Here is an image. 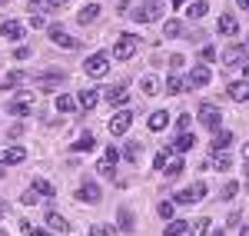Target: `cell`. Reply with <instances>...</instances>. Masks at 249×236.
<instances>
[{
    "instance_id": "obj_7",
    "label": "cell",
    "mask_w": 249,
    "mask_h": 236,
    "mask_svg": "<svg viewBox=\"0 0 249 236\" xmlns=\"http://www.w3.org/2000/svg\"><path fill=\"white\" fill-rule=\"evenodd\" d=\"M23 34H27V27H23L20 20H3V23H0V37L3 40H14V43H17V40H23Z\"/></svg>"
},
{
    "instance_id": "obj_58",
    "label": "cell",
    "mask_w": 249,
    "mask_h": 236,
    "mask_svg": "<svg viewBox=\"0 0 249 236\" xmlns=\"http://www.w3.org/2000/svg\"><path fill=\"white\" fill-rule=\"evenodd\" d=\"M7 3H10V0H0V7H7Z\"/></svg>"
},
{
    "instance_id": "obj_25",
    "label": "cell",
    "mask_w": 249,
    "mask_h": 236,
    "mask_svg": "<svg viewBox=\"0 0 249 236\" xmlns=\"http://www.w3.org/2000/svg\"><path fill=\"white\" fill-rule=\"evenodd\" d=\"M146 123H150V130H163V127H166V123H170V113H166V110H156V113H150V120H146Z\"/></svg>"
},
{
    "instance_id": "obj_48",
    "label": "cell",
    "mask_w": 249,
    "mask_h": 236,
    "mask_svg": "<svg viewBox=\"0 0 249 236\" xmlns=\"http://www.w3.org/2000/svg\"><path fill=\"white\" fill-rule=\"evenodd\" d=\"M176 123H179V130H190V123H193V117H190V113H183V117L176 120Z\"/></svg>"
},
{
    "instance_id": "obj_52",
    "label": "cell",
    "mask_w": 249,
    "mask_h": 236,
    "mask_svg": "<svg viewBox=\"0 0 249 236\" xmlns=\"http://www.w3.org/2000/svg\"><path fill=\"white\" fill-rule=\"evenodd\" d=\"M166 3H173V7H183V3H186V0H166Z\"/></svg>"
},
{
    "instance_id": "obj_45",
    "label": "cell",
    "mask_w": 249,
    "mask_h": 236,
    "mask_svg": "<svg viewBox=\"0 0 249 236\" xmlns=\"http://www.w3.org/2000/svg\"><path fill=\"white\" fill-rule=\"evenodd\" d=\"M199 57H203V63H213V60L219 57V54H216L213 47H203V50H199Z\"/></svg>"
},
{
    "instance_id": "obj_56",
    "label": "cell",
    "mask_w": 249,
    "mask_h": 236,
    "mask_svg": "<svg viewBox=\"0 0 249 236\" xmlns=\"http://www.w3.org/2000/svg\"><path fill=\"white\" fill-rule=\"evenodd\" d=\"M3 170H7V163H3V160H0V177H3Z\"/></svg>"
},
{
    "instance_id": "obj_27",
    "label": "cell",
    "mask_w": 249,
    "mask_h": 236,
    "mask_svg": "<svg viewBox=\"0 0 249 236\" xmlns=\"http://www.w3.org/2000/svg\"><path fill=\"white\" fill-rule=\"evenodd\" d=\"M96 17H100V3H87V7H83V10L77 14L80 23H93Z\"/></svg>"
},
{
    "instance_id": "obj_31",
    "label": "cell",
    "mask_w": 249,
    "mask_h": 236,
    "mask_svg": "<svg viewBox=\"0 0 249 236\" xmlns=\"http://www.w3.org/2000/svg\"><path fill=\"white\" fill-rule=\"evenodd\" d=\"M140 90H143L146 97H156V93H160V80L156 77H143L140 80Z\"/></svg>"
},
{
    "instance_id": "obj_1",
    "label": "cell",
    "mask_w": 249,
    "mask_h": 236,
    "mask_svg": "<svg viewBox=\"0 0 249 236\" xmlns=\"http://www.w3.org/2000/svg\"><path fill=\"white\" fill-rule=\"evenodd\" d=\"M166 10V0H143V7L133 10V20L136 23H150V20H160Z\"/></svg>"
},
{
    "instance_id": "obj_39",
    "label": "cell",
    "mask_w": 249,
    "mask_h": 236,
    "mask_svg": "<svg viewBox=\"0 0 249 236\" xmlns=\"http://www.w3.org/2000/svg\"><path fill=\"white\" fill-rule=\"evenodd\" d=\"M133 226H136V223H133V213H130V210L123 206V210H120V230H126V233H130Z\"/></svg>"
},
{
    "instance_id": "obj_35",
    "label": "cell",
    "mask_w": 249,
    "mask_h": 236,
    "mask_svg": "<svg viewBox=\"0 0 249 236\" xmlns=\"http://www.w3.org/2000/svg\"><path fill=\"white\" fill-rule=\"evenodd\" d=\"M140 153H143V143H136V140H130V143H126V146H123V157L126 160H140Z\"/></svg>"
},
{
    "instance_id": "obj_10",
    "label": "cell",
    "mask_w": 249,
    "mask_h": 236,
    "mask_svg": "<svg viewBox=\"0 0 249 236\" xmlns=\"http://www.w3.org/2000/svg\"><path fill=\"white\" fill-rule=\"evenodd\" d=\"M50 40H53L57 47H67V50H77V47H80V40L70 37V34H63L60 27H50Z\"/></svg>"
},
{
    "instance_id": "obj_22",
    "label": "cell",
    "mask_w": 249,
    "mask_h": 236,
    "mask_svg": "<svg viewBox=\"0 0 249 236\" xmlns=\"http://www.w3.org/2000/svg\"><path fill=\"white\" fill-rule=\"evenodd\" d=\"M30 186H34V190H37L40 197H53V193H57V186H53V183H50V180H43V177H34V183H30Z\"/></svg>"
},
{
    "instance_id": "obj_26",
    "label": "cell",
    "mask_w": 249,
    "mask_h": 236,
    "mask_svg": "<svg viewBox=\"0 0 249 236\" xmlns=\"http://www.w3.org/2000/svg\"><path fill=\"white\" fill-rule=\"evenodd\" d=\"M23 73H20V70H10V73H7V77L0 80V90H14V87H20V83H23Z\"/></svg>"
},
{
    "instance_id": "obj_24",
    "label": "cell",
    "mask_w": 249,
    "mask_h": 236,
    "mask_svg": "<svg viewBox=\"0 0 249 236\" xmlns=\"http://www.w3.org/2000/svg\"><path fill=\"white\" fill-rule=\"evenodd\" d=\"M183 90H186V77L170 73V77H166V93H183Z\"/></svg>"
},
{
    "instance_id": "obj_59",
    "label": "cell",
    "mask_w": 249,
    "mask_h": 236,
    "mask_svg": "<svg viewBox=\"0 0 249 236\" xmlns=\"http://www.w3.org/2000/svg\"><path fill=\"white\" fill-rule=\"evenodd\" d=\"M0 210H7V203H3V200H0Z\"/></svg>"
},
{
    "instance_id": "obj_6",
    "label": "cell",
    "mask_w": 249,
    "mask_h": 236,
    "mask_svg": "<svg viewBox=\"0 0 249 236\" xmlns=\"http://www.w3.org/2000/svg\"><path fill=\"white\" fill-rule=\"evenodd\" d=\"M130 123H133V110H120V113L110 117V133H113V137L126 133V130H130Z\"/></svg>"
},
{
    "instance_id": "obj_50",
    "label": "cell",
    "mask_w": 249,
    "mask_h": 236,
    "mask_svg": "<svg viewBox=\"0 0 249 236\" xmlns=\"http://www.w3.org/2000/svg\"><path fill=\"white\" fill-rule=\"evenodd\" d=\"M14 57H17V60H27V57H30V50H27V47H17V50H14Z\"/></svg>"
},
{
    "instance_id": "obj_8",
    "label": "cell",
    "mask_w": 249,
    "mask_h": 236,
    "mask_svg": "<svg viewBox=\"0 0 249 236\" xmlns=\"http://www.w3.org/2000/svg\"><path fill=\"white\" fill-rule=\"evenodd\" d=\"M199 123H203L206 130H219V107L203 103V107H199Z\"/></svg>"
},
{
    "instance_id": "obj_34",
    "label": "cell",
    "mask_w": 249,
    "mask_h": 236,
    "mask_svg": "<svg viewBox=\"0 0 249 236\" xmlns=\"http://www.w3.org/2000/svg\"><path fill=\"white\" fill-rule=\"evenodd\" d=\"M186 230H190V236H206V233H210V219L199 217L196 223H193V226H186Z\"/></svg>"
},
{
    "instance_id": "obj_21",
    "label": "cell",
    "mask_w": 249,
    "mask_h": 236,
    "mask_svg": "<svg viewBox=\"0 0 249 236\" xmlns=\"http://www.w3.org/2000/svg\"><path fill=\"white\" fill-rule=\"evenodd\" d=\"M107 100H110L113 107H123V103L130 100V93H126V87H107Z\"/></svg>"
},
{
    "instance_id": "obj_40",
    "label": "cell",
    "mask_w": 249,
    "mask_h": 236,
    "mask_svg": "<svg viewBox=\"0 0 249 236\" xmlns=\"http://www.w3.org/2000/svg\"><path fill=\"white\" fill-rule=\"evenodd\" d=\"M163 170H166V177H170V180H176L179 173H183V160H170Z\"/></svg>"
},
{
    "instance_id": "obj_46",
    "label": "cell",
    "mask_w": 249,
    "mask_h": 236,
    "mask_svg": "<svg viewBox=\"0 0 249 236\" xmlns=\"http://www.w3.org/2000/svg\"><path fill=\"white\" fill-rule=\"evenodd\" d=\"M37 200H40V193H37V190H27V193H23V203H27V206H34Z\"/></svg>"
},
{
    "instance_id": "obj_61",
    "label": "cell",
    "mask_w": 249,
    "mask_h": 236,
    "mask_svg": "<svg viewBox=\"0 0 249 236\" xmlns=\"http://www.w3.org/2000/svg\"><path fill=\"white\" fill-rule=\"evenodd\" d=\"M0 236H3V233H0Z\"/></svg>"
},
{
    "instance_id": "obj_19",
    "label": "cell",
    "mask_w": 249,
    "mask_h": 236,
    "mask_svg": "<svg viewBox=\"0 0 249 236\" xmlns=\"http://www.w3.org/2000/svg\"><path fill=\"white\" fill-rule=\"evenodd\" d=\"M116 163H120V160H113V157H107V153H103V160H100V163H96V173H100V177H116Z\"/></svg>"
},
{
    "instance_id": "obj_51",
    "label": "cell",
    "mask_w": 249,
    "mask_h": 236,
    "mask_svg": "<svg viewBox=\"0 0 249 236\" xmlns=\"http://www.w3.org/2000/svg\"><path fill=\"white\" fill-rule=\"evenodd\" d=\"M30 27H34V30H37V27H43V17H40V14H30Z\"/></svg>"
},
{
    "instance_id": "obj_41",
    "label": "cell",
    "mask_w": 249,
    "mask_h": 236,
    "mask_svg": "<svg viewBox=\"0 0 249 236\" xmlns=\"http://www.w3.org/2000/svg\"><path fill=\"white\" fill-rule=\"evenodd\" d=\"M179 34H183L179 20H166V27H163V37H179Z\"/></svg>"
},
{
    "instance_id": "obj_32",
    "label": "cell",
    "mask_w": 249,
    "mask_h": 236,
    "mask_svg": "<svg viewBox=\"0 0 249 236\" xmlns=\"http://www.w3.org/2000/svg\"><path fill=\"white\" fill-rule=\"evenodd\" d=\"M53 107H57L60 113H73V110H77V97H67V93H63V97H57Z\"/></svg>"
},
{
    "instance_id": "obj_42",
    "label": "cell",
    "mask_w": 249,
    "mask_h": 236,
    "mask_svg": "<svg viewBox=\"0 0 249 236\" xmlns=\"http://www.w3.org/2000/svg\"><path fill=\"white\" fill-rule=\"evenodd\" d=\"M20 230H23V233H27V236H50V233H47V230H37V226H34V223H27V219L20 223Z\"/></svg>"
},
{
    "instance_id": "obj_13",
    "label": "cell",
    "mask_w": 249,
    "mask_h": 236,
    "mask_svg": "<svg viewBox=\"0 0 249 236\" xmlns=\"http://www.w3.org/2000/svg\"><path fill=\"white\" fill-rule=\"evenodd\" d=\"M77 200H83V203H100V186L87 180V183L77 190Z\"/></svg>"
},
{
    "instance_id": "obj_12",
    "label": "cell",
    "mask_w": 249,
    "mask_h": 236,
    "mask_svg": "<svg viewBox=\"0 0 249 236\" xmlns=\"http://www.w3.org/2000/svg\"><path fill=\"white\" fill-rule=\"evenodd\" d=\"M230 97L236 100V103H246L249 100V80H232L230 83Z\"/></svg>"
},
{
    "instance_id": "obj_29",
    "label": "cell",
    "mask_w": 249,
    "mask_h": 236,
    "mask_svg": "<svg viewBox=\"0 0 249 236\" xmlns=\"http://www.w3.org/2000/svg\"><path fill=\"white\" fill-rule=\"evenodd\" d=\"M230 143H232V133H230V130H219V133L213 137V153H219V150H226Z\"/></svg>"
},
{
    "instance_id": "obj_3",
    "label": "cell",
    "mask_w": 249,
    "mask_h": 236,
    "mask_svg": "<svg viewBox=\"0 0 249 236\" xmlns=\"http://www.w3.org/2000/svg\"><path fill=\"white\" fill-rule=\"evenodd\" d=\"M140 50V37H133V34H123V37L116 40V47H113V57L116 60H130Z\"/></svg>"
},
{
    "instance_id": "obj_4",
    "label": "cell",
    "mask_w": 249,
    "mask_h": 236,
    "mask_svg": "<svg viewBox=\"0 0 249 236\" xmlns=\"http://www.w3.org/2000/svg\"><path fill=\"white\" fill-rule=\"evenodd\" d=\"M249 60V47L246 43H230L226 50H223V63L226 67H243Z\"/></svg>"
},
{
    "instance_id": "obj_60",
    "label": "cell",
    "mask_w": 249,
    "mask_h": 236,
    "mask_svg": "<svg viewBox=\"0 0 249 236\" xmlns=\"http://www.w3.org/2000/svg\"><path fill=\"white\" fill-rule=\"evenodd\" d=\"M246 47H249V34H246Z\"/></svg>"
},
{
    "instance_id": "obj_2",
    "label": "cell",
    "mask_w": 249,
    "mask_h": 236,
    "mask_svg": "<svg viewBox=\"0 0 249 236\" xmlns=\"http://www.w3.org/2000/svg\"><path fill=\"white\" fill-rule=\"evenodd\" d=\"M34 103H37V93H34V90H23V93H17V97L7 103V113H14V117H27Z\"/></svg>"
},
{
    "instance_id": "obj_37",
    "label": "cell",
    "mask_w": 249,
    "mask_h": 236,
    "mask_svg": "<svg viewBox=\"0 0 249 236\" xmlns=\"http://www.w3.org/2000/svg\"><path fill=\"white\" fill-rule=\"evenodd\" d=\"M170 160H173V146H166V150H160V153L153 157V166H156V170H163Z\"/></svg>"
},
{
    "instance_id": "obj_33",
    "label": "cell",
    "mask_w": 249,
    "mask_h": 236,
    "mask_svg": "<svg viewBox=\"0 0 249 236\" xmlns=\"http://www.w3.org/2000/svg\"><path fill=\"white\" fill-rule=\"evenodd\" d=\"M213 166H216V170H223V173H226V170H230V166H232L230 153H226V150H219V153H213Z\"/></svg>"
},
{
    "instance_id": "obj_54",
    "label": "cell",
    "mask_w": 249,
    "mask_h": 236,
    "mask_svg": "<svg viewBox=\"0 0 249 236\" xmlns=\"http://www.w3.org/2000/svg\"><path fill=\"white\" fill-rule=\"evenodd\" d=\"M243 160H249V143H246V146H243Z\"/></svg>"
},
{
    "instance_id": "obj_18",
    "label": "cell",
    "mask_w": 249,
    "mask_h": 236,
    "mask_svg": "<svg viewBox=\"0 0 249 236\" xmlns=\"http://www.w3.org/2000/svg\"><path fill=\"white\" fill-rule=\"evenodd\" d=\"M67 0H34L30 3V14H43V10H63Z\"/></svg>"
},
{
    "instance_id": "obj_23",
    "label": "cell",
    "mask_w": 249,
    "mask_h": 236,
    "mask_svg": "<svg viewBox=\"0 0 249 236\" xmlns=\"http://www.w3.org/2000/svg\"><path fill=\"white\" fill-rule=\"evenodd\" d=\"M206 14H210V3H206V0H196V3L186 7V17L190 20H199V17H206Z\"/></svg>"
},
{
    "instance_id": "obj_36",
    "label": "cell",
    "mask_w": 249,
    "mask_h": 236,
    "mask_svg": "<svg viewBox=\"0 0 249 236\" xmlns=\"http://www.w3.org/2000/svg\"><path fill=\"white\" fill-rule=\"evenodd\" d=\"M236 193H239V183H236V180H226L223 190H219V200H232Z\"/></svg>"
},
{
    "instance_id": "obj_5",
    "label": "cell",
    "mask_w": 249,
    "mask_h": 236,
    "mask_svg": "<svg viewBox=\"0 0 249 236\" xmlns=\"http://www.w3.org/2000/svg\"><path fill=\"white\" fill-rule=\"evenodd\" d=\"M83 70H87V77H107V70H110V60L103 57V54H93V57H87Z\"/></svg>"
},
{
    "instance_id": "obj_15",
    "label": "cell",
    "mask_w": 249,
    "mask_h": 236,
    "mask_svg": "<svg viewBox=\"0 0 249 236\" xmlns=\"http://www.w3.org/2000/svg\"><path fill=\"white\" fill-rule=\"evenodd\" d=\"M70 150H73V153H90V150H96V137H93V133H83V137L73 140Z\"/></svg>"
},
{
    "instance_id": "obj_16",
    "label": "cell",
    "mask_w": 249,
    "mask_h": 236,
    "mask_svg": "<svg viewBox=\"0 0 249 236\" xmlns=\"http://www.w3.org/2000/svg\"><path fill=\"white\" fill-rule=\"evenodd\" d=\"M40 80V90H57L60 83H63V73H57V70H47L43 77H37Z\"/></svg>"
},
{
    "instance_id": "obj_17",
    "label": "cell",
    "mask_w": 249,
    "mask_h": 236,
    "mask_svg": "<svg viewBox=\"0 0 249 236\" xmlns=\"http://www.w3.org/2000/svg\"><path fill=\"white\" fill-rule=\"evenodd\" d=\"M3 163H7V166H17V163H23V160H27V150H23V146H10V150H3Z\"/></svg>"
},
{
    "instance_id": "obj_38",
    "label": "cell",
    "mask_w": 249,
    "mask_h": 236,
    "mask_svg": "<svg viewBox=\"0 0 249 236\" xmlns=\"http://www.w3.org/2000/svg\"><path fill=\"white\" fill-rule=\"evenodd\" d=\"M183 233H186V223L183 219H170V226H166L163 236H183Z\"/></svg>"
},
{
    "instance_id": "obj_28",
    "label": "cell",
    "mask_w": 249,
    "mask_h": 236,
    "mask_svg": "<svg viewBox=\"0 0 249 236\" xmlns=\"http://www.w3.org/2000/svg\"><path fill=\"white\" fill-rule=\"evenodd\" d=\"M96 100H100V93H96V90H80L77 103L83 107V110H93V107H96Z\"/></svg>"
},
{
    "instance_id": "obj_14",
    "label": "cell",
    "mask_w": 249,
    "mask_h": 236,
    "mask_svg": "<svg viewBox=\"0 0 249 236\" xmlns=\"http://www.w3.org/2000/svg\"><path fill=\"white\" fill-rule=\"evenodd\" d=\"M216 30H219L223 37H236V34H239V23H236V17H232V14H223Z\"/></svg>"
},
{
    "instance_id": "obj_11",
    "label": "cell",
    "mask_w": 249,
    "mask_h": 236,
    "mask_svg": "<svg viewBox=\"0 0 249 236\" xmlns=\"http://www.w3.org/2000/svg\"><path fill=\"white\" fill-rule=\"evenodd\" d=\"M210 67H203V63H199V67H193V73L190 77H186V87H206V83H210Z\"/></svg>"
},
{
    "instance_id": "obj_47",
    "label": "cell",
    "mask_w": 249,
    "mask_h": 236,
    "mask_svg": "<svg viewBox=\"0 0 249 236\" xmlns=\"http://www.w3.org/2000/svg\"><path fill=\"white\" fill-rule=\"evenodd\" d=\"M183 63H186V60H183V54H173V57H170V67H173V70H179Z\"/></svg>"
},
{
    "instance_id": "obj_9",
    "label": "cell",
    "mask_w": 249,
    "mask_h": 236,
    "mask_svg": "<svg viewBox=\"0 0 249 236\" xmlns=\"http://www.w3.org/2000/svg\"><path fill=\"white\" fill-rule=\"evenodd\" d=\"M203 197H206V183H196L193 190H179V193H176V203L190 206V203H199Z\"/></svg>"
},
{
    "instance_id": "obj_43",
    "label": "cell",
    "mask_w": 249,
    "mask_h": 236,
    "mask_svg": "<svg viewBox=\"0 0 249 236\" xmlns=\"http://www.w3.org/2000/svg\"><path fill=\"white\" fill-rule=\"evenodd\" d=\"M90 236H116V230L103 226V223H96V226H90Z\"/></svg>"
},
{
    "instance_id": "obj_20",
    "label": "cell",
    "mask_w": 249,
    "mask_h": 236,
    "mask_svg": "<svg viewBox=\"0 0 249 236\" xmlns=\"http://www.w3.org/2000/svg\"><path fill=\"white\" fill-rule=\"evenodd\" d=\"M193 146H196V137L183 130V133L176 137V143H173V153H186V150H193Z\"/></svg>"
},
{
    "instance_id": "obj_55",
    "label": "cell",
    "mask_w": 249,
    "mask_h": 236,
    "mask_svg": "<svg viewBox=\"0 0 249 236\" xmlns=\"http://www.w3.org/2000/svg\"><path fill=\"white\" fill-rule=\"evenodd\" d=\"M239 236H249V226H243V230H239Z\"/></svg>"
},
{
    "instance_id": "obj_57",
    "label": "cell",
    "mask_w": 249,
    "mask_h": 236,
    "mask_svg": "<svg viewBox=\"0 0 249 236\" xmlns=\"http://www.w3.org/2000/svg\"><path fill=\"white\" fill-rule=\"evenodd\" d=\"M243 170H246V177H249V163H243Z\"/></svg>"
},
{
    "instance_id": "obj_53",
    "label": "cell",
    "mask_w": 249,
    "mask_h": 236,
    "mask_svg": "<svg viewBox=\"0 0 249 236\" xmlns=\"http://www.w3.org/2000/svg\"><path fill=\"white\" fill-rule=\"evenodd\" d=\"M236 3H239V7H243V10H249V0H236Z\"/></svg>"
},
{
    "instance_id": "obj_30",
    "label": "cell",
    "mask_w": 249,
    "mask_h": 236,
    "mask_svg": "<svg viewBox=\"0 0 249 236\" xmlns=\"http://www.w3.org/2000/svg\"><path fill=\"white\" fill-rule=\"evenodd\" d=\"M47 226H50V230H57V233H67V230H70V223L60 217V213H47Z\"/></svg>"
},
{
    "instance_id": "obj_44",
    "label": "cell",
    "mask_w": 249,
    "mask_h": 236,
    "mask_svg": "<svg viewBox=\"0 0 249 236\" xmlns=\"http://www.w3.org/2000/svg\"><path fill=\"white\" fill-rule=\"evenodd\" d=\"M156 213H160L163 219H173V203H166V200H163V203L156 206Z\"/></svg>"
},
{
    "instance_id": "obj_49",
    "label": "cell",
    "mask_w": 249,
    "mask_h": 236,
    "mask_svg": "<svg viewBox=\"0 0 249 236\" xmlns=\"http://www.w3.org/2000/svg\"><path fill=\"white\" fill-rule=\"evenodd\" d=\"M7 137H10V140H17V137H23V127H20V123H17V127H10V130H7Z\"/></svg>"
}]
</instances>
